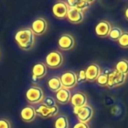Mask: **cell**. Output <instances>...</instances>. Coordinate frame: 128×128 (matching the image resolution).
I'll return each mask as SVG.
<instances>
[{
	"mask_svg": "<svg viewBox=\"0 0 128 128\" xmlns=\"http://www.w3.org/2000/svg\"><path fill=\"white\" fill-rule=\"evenodd\" d=\"M15 40L21 49L29 50L34 44V35L30 28H25L16 32Z\"/></svg>",
	"mask_w": 128,
	"mask_h": 128,
	"instance_id": "6da1fadb",
	"label": "cell"
},
{
	"mask_svg": "<svg viewBox=\"0 0 128 128\" xmlns=\"http://www.w3.org/2000/svg\"><path fill=\"white\" fill-rule=\"evenodd\" d=\"M74 112L75 115H76L80 122L83 123L88 122L92 118L94 113L93 109L87 104L81 107H74Z\"/></svg>",
	"mask_w": 128,
	"mask_h": 128,
	"instance_id": "7a4b0ae2",
	"label": "cell"
},
{
	"mask_svg": "<svg viewBox=\"0 0 128 128\" xmlns=\"http://www.w3.org/2000/svg\"><path fill=\"white\" fill-rule=\"evenodd\" d=\"M126 80V76L119 73L116 70H112V72L108 75V85L109 88H114L119 86L124 83Z\"/></svg>",
	"mask_w": 128,
	"mask_h": 128,
	"instance_id": "3957f363",
	"label": "cell"
},
{
	"mask_svg": "<svg viewBox=\"0 0 128 128\" xmlns=\"http://www.w3.org/2000/svg\"><path fill=\"white\" fill-rule=\"evenodd\" d=\"M62 86L65 88H70L74 87L77 84V78L75 73L72 71H68L64 73L60 77Z\"/></svg>",
	"mask_w": 128,
	"mask_h": 128,
	"instance_id": "277c9868",
	"label": "cell"
},
{
	"mask_svg": "<svg viewBox=\"0 0 128 128\" xmlns=\"http://www.w3.org/2000/svg\"><path fill=\"white\" fill-rule=\"evenodd\" d=\"M26 97L28 101L32 104H37L42 100L44 94L43 92L40 88L31 87L26 93Z\"/></svg>",
	"mask_w": 128,
	"mask_h": 128,
	"instance_id": "5b68a950",
	"label": "cell"
},
{
	"mask_svg": "<svg viewBox=\"0 0 128 128\" xmlns=\"http://www.w3.org/2000/svg\"><path fill=\"white\" fill-rule=\"evenodd\" d=\"M63 62V58L62 54L57 51L50 52L46 57V62L48 66L51 68L59 67Z\"/></svg>",
	"mask_w": 128,
	"mask_h": 128,
	"instance_id": "8992f818",
	"label": "cell"
},
{
	"mask_svg": "<svg viewBox=\"0 0 128 128\" xmlns=\"http://www.w3.org/2000/svg\"><path fill=\"white\" fill-rule=\"evenodd\" d=\"M34 110H35L36 114H38L40 116L43 118H49V117L56 116L58 112V109L57 106H55L50 108V107L46 106L44 104L39 105Z\"/></svg>",
	"mask_w": 128,
	"mask_h": 128,
	"instance_id": "52a82bcc",
	"label": "cell"
},
{
	"mask_svg": "<svg viewBox=\"0 0 128 128\" xmlns=\"http://www.w3.org/2000/svg\"><path fill=\"white\" fill-rule=\"evenodd\" d=\"M52 14L57 18H64L67 16L68 11V6L64 2H58L52 7Z\"/></svg>",
	"mask_w": 128,
	"mask_h": 128,
	"instance_id": "ba28073f",
	"label": "cell"
},
{
	"mask_svg": "<svg viewBox=\"0 0 128 128\" xmlns=\"http://www.w3.org/2000/svg\"><path fill=\"white\" fill-rule=\"evenodd\" d=\"M67 17L70 22L77 24L83 20L84 16L82 11L78 10L76 8H68Z\"/></svg>",
	"mask_w": 128,
	"mask_h": 128,
	"instance_id": "9c48e42d",
	"label": "cell"
},
{
	"mask_svg": "<svg viewBox=\"0 0 128 128\" xmlns=\"http://www.w3.org/2000/svg\"><path fill=\"white\" fill-rule=\"evenodd\" d=\"M111 28V25L109 22L102 20L96 25L95 33L98 36L101 38L107 37L110 34Z\"/></svg>",
	"mask_w": 128,
	"mask_h": 128,
	"instance_id": "30bf717a",
	"label": "cell"
},
{
	"mask_svg": "<svg viewBox=\"0 0 128 128\" xmlns=\"http://www.w3.org/2000/svg\"><path fill=\"white\" fill-rule=\"evenodd\" d=\"M46 22L43 18H38L33 21L31 26V30L34 34H42L45 32L46 29Z\"/></svg>",
	"mask_w": 128,
	"mask_h": 128,
	"instance_id": "8fae6325",
	"label": "cell"
},
{
	"mask_svg": "<svg viewBox=\"0 0 128 128\" xmlns=\"http://www.w3.org/2000/svg\"><path fill=\"white\" fill-rule=\"evenodd\" d=\"M58 44L61 49L68 50L74 46V39L70 34H62L58 40Z\"/></svg>",
	"mask_w": 128,
	"mask_h": 128,
	"instance_id": "7c38bea8",
	"label": "cell"
},
{
	"mask_svg": "<svg viewBox=\"0 0 128 128\" xmlns=\"http://www.w3.org/2000/svg\"><path fill=\"white\" fill-rule=\"evenodd\" d=\"M86 80L90 82H93L98 79L100 74V68L96 64H91L86 70Z\"/></svg>",
	"mask_w": 128,
	"mask_h": 128,
	"instance_id": "4fadbf2b",
	"label": "cell"
},
{
	"mask_svg": "<svg viewBox=\"0 0 128 128\" xmlns=\"http://www.w3.org/2000/svg\"><path fill=\"white\" fill-rule=\"evenodd\" d=\"M70 103L74 107H81L86 105L87 98L82 92H76L70 98Z\"/></svg>",
	"mask_w": 128,
	"mask_h": 128,
	"instance_id": "5bb4252c",
	"label": "cell"
},
{
	"mask_svg": "<svg viewBox=\"0 0 128 128\" xmlns=\"http://www.w3.org/2000/svg\"><path fill=\"white\" fill-rule=\"evenodd\" d=\"M21 118L25 122H32L34 119L36 112L33 107L32 106H26L24 107L20 112Z\"/></svg>",
	"mask_w": 128,
	"mask_h": 128,
	"instance_id": "9a60e30c",
	"label": "cell"
},
{
	"mask_svg": "<svg viewBox=\"0 0 128 128\" xmlns=\"http://www.w3.org/2000/svg\"><path fill=\"white\" fill-rule=\"evenodd\" d=\"M56 100L61 104H67L70 100L71 94L68 88H62L56 92Z\"/></svg>",
	"mask_w": 128,
	"mask_h": 128,
	"instance_id": "2e32d148",
	"label": "cell"
},
{
	"mask_svg": "<svg viewBox=\"0 0 128 128\" xmlns=\"http://www.w3.org/2000/svg\"><path fill=\"white\" fill-rule=\"evenodd\" d=\"M46 72V68L43 63H37L32 68V75L40 79L43 77Z\"/></svg>",
	"mask_w": 128,
	"mask_h": 128,
	"instance_id": "e0dca14e",
	"label": "cell"
},
{
	"mask_svg": "<svg viewBox=\"0 0 128 128\" xmlns=\"http://www.w3.org/2000/svg\"><path fill=\"white\" fill-rule=\"evenodd\" d=\"M47 85L49 88L52 91V92H58L59 91L61 88H62V84L61 82L60 78L57 77V76H54L50 78L48 82H47Z\"/></svg>",
	"mask_w": 128,
	"mask_h": 128,
	"instance_id": "ac0fdd59",
	"label": "cell"
},
{
	"mask_svg": "<svg viewBox=\"0 0 128 128\" xmlns=\"http://www.w3.org/2000/svg\"><path fill=\"white\" fill-rule=\"evenodd\" d=\"M116 70L119 73L127 76L128 74V61L126 59H122L118 61L116 65Z\"/></svg>",
	"mask_w": 128,
	"mask_h": 128,
	"instance_id": "d6986e66",
	"label": "cell"
},
{
	"mask_svg": "<svg viewBox=\"0 0 128 128\" xmlns=\"http://www.w3.org/2000/svg\"><path fill=\"white\" fill-rule=\"evenodd\" d=\"M122 34H123V32L120 28L113 27V28H111L108 36L112 40H118L120 38V37L122 36Z\"/></svg>",
	"mask_w": 128,
	"mask_h": 128,
	"instance_id": "ffe728a7",
	"label": "cell"
},
{
	"mask_svg": "<svg viewBox=\"0 0 128 128\" xmlns=\"http://www.w3.org/2000/svg\"><path fill=\"white\" fill-rule=\"evenodd\" d=\"M55 128H68V121L67 117L61 116L57 118L54 124Z\"/></svg>",
	"mask_w": 128,
	"mask_h": 128,
	"instance_id": "44dd1931",
	"label": "cell"
},
{
	"mask_svg": "<svg viewBox=\"0 0 128 128\" xmlns=\"http://www.w3.org/2000/svg\"><path fill=\"white\" fill-rule=\"evenodd\" d=\"M118 43L122 48H128V32H123L120 38L118 40Z\"/></svg>",
	"mask_w": 128,
	"mask_h": 128,
	"instance_id": "7402d4cb",
	"label": "cell"
},
{
	"mask_svg": "<svg viewBox=\"0 0 128 128\" xmlns=\"http://www.w3.org/2000/svg\"><path fill=\"white\" fill-rule=\"evenodd\" d=\"M96 80L100 86H107L108 85V76L104 74H100Z\"/></svg>",
	"mask_w": 128,
	"mask_h": 128,
	"instance_id": "603a6c76",
	"label": "cell"
},
{
	"mask_svg": "<svg viewBox=\"0 0 128 128\" xmlns=\"http://www.w3.org/2000/svg\"><path fill=\"white\" fill-rule=\"evenodd\" d=\"M92 2H89V1H85V0H81V1H78L77 4L76 5V8L82 11L83 10H86V8H88L90 6V3Z\"/></svg>",
	"mask_w": 128,
	"mask_h": 128,
	"instance_id": "cb8c5ba5",
	"label": "cell"
},
{
	"mask_svg": "<svg viewBox=\"0 0 128 128\" xmlns=\"http://www.w3.org/2000/svg\"><path fill=\"white\" fill-rule=\"evenodd\" d=\"M77 78V83H82L86 81V70L82 69L79 71L78 76H76Z\"/></svg>",
	"mask_w": 128,
	"mask_h": 128,
	"instance_id": "d4e9b609",
	"label": "cell"
},
{
	"mask_svg": "<svg viewBox=\"0 0 128 128\" xmlns=\"http://www.w3.org/2000/svg\"><path fill=\"white\" fill-rule=\"evenodd\" d=\"M44 104H45L46 106L48 107H53L56 106V101L55 100L51 98V97H46L44 100Z\"/></svg>",
	"mask_w": 128,
	"mask_h": 128,
	"instance_id": "484cf974",
	"label": "cell"
},
{
	"mask_svg": "<svg viewBox=\"0 0 128 128\" xmlns=\"http://www.w3.org/2000/svg\"><path fill=\"white\" fill-rule=\"evenodd\" d=\"M0 128H10V123L5 119H0Z\"/></svg>",
	"mask_w": 128,
	"mask_h": 128,
	"instance_id": "4316f807",
	"label": "cell"
},
{
	"mask_svg": "<svg viewBox=\"0 0 128 128\" xmlns=\"http://www.w3.org/2000/svg\"><path fill=\"white\" fill-rule=\"evenodd\" d=\"M77 2V0H68L66 2V4H68V8H76Z\"/></svg>",
	"mask_w": 128,
	"mask_h": 128,
	"instance_id": "83f0119b",
	"label": "cell"
},
{
	"mask_svg": "<svg viewBox=\"0 0 128 128\" xmlns=\"http://www.w3.org/2000/svg\"><path fill=\"white\" fill-rule=\"evenodd\" d=\"M73 128H89V127H88V125L86 123L79 122V123L76 124Z\"/></svg>",
	"mask_w": 128,
	"mask_h": 128,
	"instance_id": "f1b7e54d",
	"label": "cell"
},
{
	"mask_svg": "<svg viewBox=\"0 0 128 128\" xmlns=\"http://www.w3.org/2000/svg\"><path fill=\"white\" fill-rule=\"evenodd\" d=\"M112 72V70H110V69H109V68H106V69H104V74H105V75H109L110 73Z\"/></svg>",
	"mask_w": 128,
	"mask_h": 128,
	"instance_id": "f546056e",
	"label": "cell"
},
{
	"mask_svg": "<svg viewBox=\"0 0 128 128\" xmlns=\"http://www.w3.org/2000/svg\"><path fill=\"white\" fill-rule=\"evenodd\" d=\"M124 16H125L126 20H128V7L126 8V10H125V11H124Z\"/></svg>",
	"mask_w": 128,
	"mask_h": 128,
	"instance_id": "4dcf8cb0",
	"label": "cell"
},
{
	"mask_svg": "<svg viewBox=\"0 0 128 128\" xmlns=\"http://www.w3.org/2000/svg\"><path fill=\"white\" fill-rule=\"evenodd\" d=\"M32 81H33V82H38V78H37L35 76L32 75Z\"/></svg>",
	"mask_w": 128,
	"mask_h": 128,
	"instance_id": "1f68e13d",
	"label": "cell"
}]
</instances>
